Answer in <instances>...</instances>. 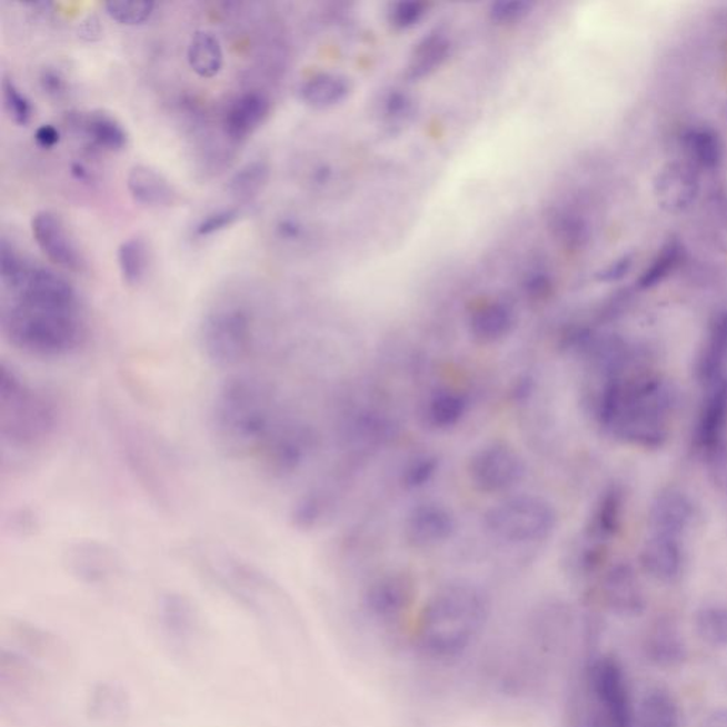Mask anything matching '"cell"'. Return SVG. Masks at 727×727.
<instances>
[{"label":"cell","instance_id":"6da1fadb","mask_svg":"<svg viewBox=\"0 0 727 727\" xmlns=\"http://www.w3.org/2000/svg\"><path fill=\"white\" fill-rule=\"evenodd\" d=\"M211 419L225 452L252 465L266 478L295 475L313 447L310 429L297 421L278 389L258 374H232L220 384Z\"/></svg>","mask_w":727,"mask_h":727},{"label":"cell","instance_id":"7a4b0ae2","mask_svg":"<svg viewBox=\"0 0 727 727\" xmlns=\"http://www.w3.org/2000/svg\"><path fill=\"white\" fill-rule=\"evenodd\" d=\"M0 330L23 355L58 360L83 346V305L68 279L32 265L18 286L3 290Z\"/></svg>","mask_w":727,"mask_h":727},{"label":"cell","instance_id":"3957f363","mask_svg":"<svg viewBox=\"0 0 727 727\" xmlns=\"http://www.w3.org/2000/svg\"><path fill=\"white\" fill-rule=\"evenodd\" d=\"M675 394L658 374L639 364L604 377L596 417L604 431L624 444L658 449L669 437Z\"/></svg>","mask_w":727,"mask_h":727},{"label":"cell","instance_id":"277c9868","mask_svg":"<svg viewBox=\"0 0 727 727\" xmlns=\"http://www.w3.org/2000/svg\"><path fill=\"white\" fill-rule=\"evenodd\" d=\"M490 614L489 598L472 582L447 584L435 591L419 614L414 644L437 663L462 657L482 634Z\"/></svg>","mask_w":727,"mask_h":727},{"label":"cell","instance_id":"5b68a950","mask_svg":"<svg viewBox=\"0 0 727 727\" xmlns=\"http://www.w3.org/2000/svg\"><path fill=\"white\" fill-rule=\"evenodd\" d=\"M59 427V411L43 391L12 367L0 368V439L4 450L32 454L48 447Z\"/></svg>","mask_w":727,"mask_h":727},{"label":"cell","instance_id":"8992f818","mask_svg":"<svg viewBox=\"0 0 727 727\" xmlns=\"http://www.w3.org/2000/svg\"><path fill=\"white\" fill-rule=\"evenodd\" d=\"M201 345L218 367H238L249 361L259 350L252 311L232 301L213 307L202 321Z\"/></svg>","mask_w":727,"mask_h":727},{"label":"cell","instance_id":"52a82bcc","mask_svg":"<svg viewBox=\"0 0 727 727\" xmlns=\"http://www.w3.org/2000/svg\"><path fill=\"white\" fill-rule=\"evenodd\" d=\"M557 514L549 501L531 495L499 501L485 515V527L495 539L509 545H534L549 539Z\"/></svg>","mask_w":727,"mask_h":727},{"label":"cell","instance_id":"ba28073f","mask_svg":"<svg viewBox=\"0 0 727 727\" xmlns=\"http://www.w3.org/2000/svg\"><path fill=\"white\" fill-rule=\"evenodd\" d=\"M584 698L597 708L613 727H631L634 708L626 675L613 657L594 659L586 670Z\"/></svg>","mask_w":727,"mask_h":727},{"label":"cell","instance_id":"9c48e42d","mask_svg":"<svg viewBox=\"0 0 727 727\" xmlns=\"http://www.w3.org/2000/svg\"><path fill=\"white\" fill-rule=\"evenodd\" d=\"M207 570L223 590L237 598L258 616L268 619L270 609L278 601L273 584L268 576L225 552L207 556Z\"/></svg>","mask_w":727,"mask_h":727},{"label":"cell","instance_id":"30bf717a","mask_svg":"<svg viewBox=\"0 0 727 727\" xmlns=\"http://www.w3.org/2000/svg\"><path fill=\"white\" fill-rule=\"evenodd\" d=\"M526 466L506 444H490L476 450L468 465L470 484L486 495L506 494L524 480Z\"/></svg>","mask_w":727,"mask_h":727},{"label":"cell","instance_id":"8fae6325","mask_svg":"<svg viewBox=\"0 0 727 727\" xmlns=\"http://www.w3.org/2000/svg\"><path fill=\"white\" fill-rule=\"evenodd\" d=\"M414 578L404 571H392L376 578L364 594L367 613L382 626H396L412 607Z\"/></svg>","mask_w":727,"mask_h":727},{"label":"cell","instance_id":"7c38bea8","mask_svg":"<svg viewBox=\"0 0 727 727\" xmlns=\"http://www.w3.org/2000/svg\"><path fill=\"white\" fill-rule=\"evenodd\" d=\"M700 173L685 161L660 167L653 181V195L660 211L683 215L694 207L700 195Z\"/></svg>","mask_w":727,"mask_h":727},{"label":"cell","instance_id":"4fadbf2b","mask_svg":"<svg viewBox=\"0 0 727 727\" xmlns=\"http://www.w3.org/2000/svg\"><path fill=\"white\" fill-rule=\"evenodd\" d=\"M30 229L36 245L51 263L74 273L86 269L84 255L58 213L51 211L36 213Z\"/></svg>","mask_w":727,"mask_h":727},{"label":"cell","instance_id":"5bb4252c","mask_svg":"<svg viewBox=\"0 0 727 727\" xmlns=\"http://www.w3.org/2000/svg\"><path fill=\"white\" fill-rule=\"evenodd\" d=\"M705 399L696 428V447L711 464L724 457L727 427V377L706 384Z\"/></svg>","mask_w":727,"mask_h":727},{"label":"cell","instance_id":"9a60e30c","mask_svg":"<svg viewBox=\"0 0 727 727\" xmlns=\"http://www.w3.org/2000/svg\"><path fill=\"white\" fill-rule=\"evenodd\" d=\"M158 624L163 639L178 654H189L201 638V618L181 594H167L158 604Z\"/></svg>","mask_w":727,"mask_h":727},{"label":"cell","instance_id":"2e32d148","mask_svg":"<svg viewBox=\"0 0 727 727\" xmlns=\"http://www.w3.org/2000/svg\"><path fill=\"white\" fill-rule=\"evenodd\" d=\"M271 102L260 90H246L235 96L225 107L220 128L232 146H240L268 120Z\"/></svg>","mask_w":727,"mask_h":727},{"label":"cell","instance_id":"e0dca14e","mask_svg":"<svg viewBox=\"0 0 727 727\" xmlns=\"http://www.w3.org/2000/svg\"><path fill=\"white\" fill-rule=\"evenodd\" d=\"M457 519L448 508L434 501L415 506L407 516L404 535L415 549H432L452 539Z\"/></svg>","mask_w":727,"mask_h":727},{"label":"cell","instance_id":"ac0fdd59","mask_svg":"<svg viewBox=\"0 0 727 727\" xmlns=\"http://www.w3.org/2000/svg\"><path fill=\"white\" fill-rule=\"evenodd\" d=\"M696 509L693 499L679 489H665L654 499L649 509L653 534L683 539L694 525Z\"/></svg>","mask_w":727,"mask_h":727},{"label":"cell","instance_id":"d6986e66","mask_svg":"<svg viewBox=\"0 0 727 727\" xmlns=\"http://www.w3.org/2000/svg\"><path fill=\"white\" fill-rule=\"evenodd\" d=\"M680 150L685 162L699 172L718 170L726 157V146L720 132L705 125L685 128L680 135Z\"/></svg>","mask_w":727,"mask_h":727},{"label":"cell","instance_id":"ffe728a7","mask_svg":"<svg viewBox=\"0 0 727 727\" xmlns=\"http://www.w3.org/2000/svg\"><path fill=\"white\" fill-rule=\"evenodd\" d=\"M127 189L137 203L147 208H171L181 201L170 179L146 163H137L128 172Z\"/></svg>","mask_w":727,"mask_h":727},{"label":"cell","instance_id":"44dd1931","mask_svg":"<svg viewBox=\"0 0 727 727\" xmlns=\"http://www.w3.org/2000/svg\"><path fill=\"white\" fill-rule=\"evenodd\" d=\"M71 125L94 150L120 152L128 146V132L119 119L106 111L71 116Z\"/></svg>","mask_w":727,"mask_h":727},{"label":"cell","instance_id":"7402d4cb","mask_svg":"<svg viewBox=\"0 0 727 727\" xmlns=\"http://www.w3.org/2000/svg\"><path fill=\"white\" fill-rule=\"evenodd\" d=\"M644 570L655 580L673 582L684 570L683 542L675 537L651 534L641 552Z\"/></svg>","mask_w":727,"mask_h":727},{"label":"cell","instance_id":"603a6c76","mask_svg":"<svg viewBox=\"0 0 727 727\" xmlns=\"http://www.w3.org/2000/svg\"><path fill=\"white\" fill-rule=\"evenodd\" d=\"M601 594L607 606L623 616H638L644 611V596L631 567H613L604 577Z\"/></svg>","mask_w":727,"mask_h":727},{"label":"cell","instance_id":"cb8c5ba5","mask_svg":"<svg viewBox=\"0 0 727 727\" xmlns=\"http://www.w3.org/2000/svg\"><path fill=\"white\" fill-rule=\"evenodd\" d=\"M515 311L504 301H489L474 310L469 319L470 335L482 345L504 340L514 330Z\"/></svg>","mask_w":727,"mask_h":727},{"label":"cell","instance_id":"d4e9b609","mask_svg":"<svg viewBox=\"0 0 727 727\" xmlns=\"http://www.w3.org/2000/svg\"><path fill=\"white\" fill-rule=\"evenodd\" d=\"M624 514L623 490L613 486L601 495L587 526V541L606 547V542L617 535Z\"/></svg>","mask_w":727,"mask_h":727},{"label":"cell","instance_id":"484cf974","mask_svg":"<svg viewBox=\"0 0 727 727\" xmlns=\"http://www.w3.org/2000/svg\"><path fill=\"white\" fill-rule=\"evenodd\" d=\"M727 366V311L710 322L708 339L698 364L700 382L706 384L726 377Z\"/></svg>","mask_w":727,"mask_h":727},{"label":"cell","instance_id":"4316f807","mask_svg":"<svg viewBox=\"0 0 727 727\" xmlns=\"http://www.w3.org/2000/svg\"><path fill=\"white\" fill-rule=\"evenodd\" d=\"M351 81L337 73L311 76L300 87L301 100L316 110L331 109L339 106L351 93Z\"/></svg>","mask_w":727,"mask_h":727},{"label":"cell","instance_id":"83f0119b","mask_svg":"<svg viewBox=\"0 0 727 727\" xmlns=\"http://www.w3.org/2000/svg\"><path fill=\"white\" fill-rule=\"evenodd\" d=\"M645 651L651 663L659 667H677L686 658L684 635L668 621H659L648 631Z\"/></svg>","mask_w":727,"mask_h":727},{"label":"cell","instance_id":"f1b7e54d","mask_svg":"<svg viewBox=\"0 0 727 727\" xmlns=\"http://www.w3.org/2000/svg\"><path fill=\"white\" fill-rule=\"evenodd\" d=\"M469 399L455 389H439L425 404V421L438 431L457 427L468 414Z\"/></svg>","mask_w":727,"mask_h":727},{"label":"cell","instance_id":"f546056e","mask_svg":"<svg viewBox=\"0 0 727 727\" xmlns=\"http://www.w3.org/2000/svg\"><path fill=\"white\" fill-rule=\"evenodd\" d=\"M631 727H680V709L674 696L654 689L634 709Z\"/></svg>","mask_w":727,"mask_h":727},{"label":"cell","instance_id":"4dcf8cb0","mask_svg":"<svg viewBox=\"0 0 727 727\" xmlns=\"http://www.w3.org/2000/svg\"><path fill=\"white\" fill-rule=\"evenodd\" d=\"M223 49L218 36L211 30H198L188 44L189 68L202 79H212L223 68Z\"/></svg>","mask_w":727,"mask_h":727},{"label":"cell","instance_id":"1f68e13d","mask_svg":"<svg viewBox=\"0 0 727 727\" xmlns=\"http://www.w3.org/2000/svg\"><path fill=\"white\" fill-rule=\"evenodd\" d=\"M450 43L442 32H432L417 44L411 61H409L407 77L409 80H421L431 76L448 59Z\"/></svg>","mask_w":727,"mask_h":727},{"label":"cell","instance_id":"d6a6232c","mask_svg":"<svg viewBox=\"0 0 727 727\" xmlns=\"http://www.w3.org/2000/svg\"><path fill=\"white\" fill-rule=\"evenodd\" d=\"M547 228L551 237L567 250H580L590 239V228L586 220L567 209L550 208L546 213Z\"/></svg>","mask_w":727,"mask_h":727},{"label":"cell","instance_id":"836d02e7","mask_svg":"<svg viewBox=\"0 0 727 727\" xmlns=\"http://www.w3.org/2000/svg\"><path fill=\"white\" fill-rule=\"evenodd\" d=\"M122 281L128 286H138L146 280L151 263L150 246L140 235L128 238L117 249Z\"/></svg>","mask_w":727,"mask_h":727},{"label":"cell","instance_id":"e575fe53","mask_svg":"<svg viewBox=\"0 0 727 727\" xmlns=\"http://www.w3.org/2000/svg\"><path fill=\"white\" fill-rule=\"evenodd\" d=\"M270 168L268 162L253 160L240 167L228 181V193L239 203L252 202L268 187Z\"/></svg>","mask_w":727,"mask_h":727},{"label":"cell","instance_id":"d590c367","mask_svg":"<svg viewBox=\"0 0 727 727\" xmlns=\"http://www.w3.org/2000/svg\"><path fill=\"white\" fill-rule=\"evenodd\" d=\"M685 250L683 243L677 238L669 239L663 245L658 253L654 256L651 262L643 270L637 280L639 290H649L657 288L663 281L667 280L675 270L683 263Z\"/></svg>","mask_w":727,"mask_h":727},{"label":"cell","instance_id":"8d00e7d4","mask_svg":"<svg viewBox=\"0 0 727 727\" xmlns=\"http://www.w3.org/2000/svg\"><path fill=\"white\" fill-rule=\"evenodd\" d=\"M127 695L120 686L114 684H100L90 695L89 709L93 719L116 721L127 714Z\"/></svg>","mask_w":727,"mask_h":727},{"label":"cell","instance_id":"74e56055","mask_svg":"<svg viewBox=\"0 0 727 727\" xmlns=\"http://www.w3.org/2000/svg\"><path fill=\"white\" fill-rule=\"evenodd\" d=\"M696 629L705 643L727 648V608L709 607L696 617Z\"/></svg>","mask_w":727,"mask_h":727},{"label":"cell","instance_id":"f35d334b","mask_svg":"<svg viewBox=\"0 0 727 727\" xmlns=\"http://www.w3.org/2000/svg\"><path fill=\"white\" fill-rule=\"evenodd\" d=\"M106 12L122 26H140L150 20L156 3L148 0H110L104 3Z\"/></svg>","mask_w":727,"mask_h":727},{"label":"cell","instance_id":"ab89813d","mask_svg":"<svg viewBox=\"0 0 727 727\" xmlns=\"http://www.w3.org/2000/svg\"><path fill=\"white\" fill-rule=\"evenodd\" d=\"M2 100L4 110L14 125L26 127L32 122L34 114L32 101L9 77H3L2 80Z\"/></svg>","mask_w":727,"mask_h":727},{"label":"cell","instance_id":"60d3db41","mask_svg":"<svg viewBox=\"0 0 727 727\" xmlns=\"http://www.w3.org/2000/svg\"><path fill=\"white\" fill-rule=\"evenodd\" d=\"M28 260L18 252L12 243L7 239H2L0 245V281H2L3 290L12 289L18 286L24 278L30 269Z\"/></svg>","mask_w":727,"mask_h":727},{"label":"cell","instance_id":"b9f144b4","mask_svg":"<svg viewBox=\"0 0 727 727\" xmlns=\"http://www.w3.org/2000/svg\"><path fill=\"white\" fill-rule=\"evenodd\" d=\"M439 470V459L434 455H421L407 465L401 476V484L408 490L427 486Z\"/></svg>","mask_w":727,"mask_h":727},{"label":"cell","instance_id":"7bdbcfd3","mask_svg":"<svg viewBox=\"0 0 727 727\" xmlns=\"http://www.w3.org/2000/svg\"><path fill=\"white\" fill-rule=\"evenodd\" d=\"M240 215H242V211H240L239 207L220 208L217 211L209 212L195 227V237L211 238L213 235L223 232V230L233 227L238 222Z\"/></svg>","mask_w":727,"mask_h":727},{"label":"cell","instance_id":"ee69618b","mask_svg":"<svg viewBox=\"0 0 727 727\" xmlns=\"http://www.w3.org/2000/svg\"><path fill=\"white\" fill-rule=\"evenodd\" d=\"M531 8H534V3L526 2V0H501V2L491 3L489 17L499 24L516 23L526 18Z\"/></svg>","mask_w":727,"mask_h":727},{"label":"cell","instance_id":"f6af8a7d","mask_svg":"<svg viewBox=\"0 0 727 727\" xmlns=\"http://www.w3.org/2000/svg\"><path fill=\"white\" fill-rule=\"evenodd\" d=\"M425 10H427V7L422 2H415V0L398 2L394 4L391 12H389V22L399 30L411 29L415 24L421 22Z\"/></svg>","mask_w":727,"mask_h":727},{"label":"cell","instance_id":"bcb514c9","mask_svg":"<svg viewBox=\"0 0 727 727\" xmlns=\"http://www.w3.org/2000/svg\"><path fill=\"white\" fill-rule=\"evenodd\" d=\"M39 86L43 93L53 100L64 99L70 90L68 76L56 68H44L40 71Z\"/></svg>","mask_w":727,"mask_h":727},{"label":"cell","instance_id":"7dc6e473","mask_svg":"<svg viewBox=\"0 0 727 727\" xmlns=\"http://www.w3.org/2000/svg\"><path fill=\"white\" fill-rule=\"evenodd\" d=\"M635 259H637L635 252H627L618 256V258L614 259L613 262H609L607 266H604L602 269L597 271L596 279L601 281V283H617V281L626 279L629 271L634 268Z\"/></svg>","mask_w":727,"mask_h":727},{"label":"cell","instance_id":"c3c4849f","mask_svg":"<svg viewBox=\"0 0 727 727\" xmlns=\"http://www.w3.org/2000/svg\"><path fill=\"white\" fill-rule=\"evenodd\" d=\"M384 104V114L392 122L407 121L414 114V101L411 97L401 93L399 90H394L388 94Z\"/></svg>","mask_w":727,"mask_h":727},{"label":"cell","instance_id":"681fc988","mask_svg":"<svg viewBox=\"0 0 727 727\" xmlns=\"http://www.w3.org/2000/svg\"><path fill=\"white\" fill-rule=\"evenodd\" d=\"M275 237L286 243L299 242L305 237V227L299 219L283 217L276 220Z\"/></svg>","mask_w":727,"mask_h":727},{"label":"cell","instance_id":"f907efd6","mask_svg":"<svg viewBox=\"0 0 727 727\" xmlns=\"http://www.w3.org/2000/svg\"><path fill=\"white\" fill-rule=\"evenodd\" d=\"M525 291L527 297L534 300H545L551 295L552 291V281L549 276L545 273L531 275L529 279L526 280Z\"/></svg>","mask_w":727,"mask_h":727},{"label":"cell","instance_id":"816d5d0a","mask_svg":"<svg viewBox=\"0 0 727 727\" xmlns=\"http://www.w3.org/2000/svg\"><path fill=\"white\" fill-rule=\"evenodd\" d=\"M34 141L42 150H53L61 141V135L58 127L43 125L34 132Z\"/></svg>","mask_w":727,"mask_h":727},{"label":"cell","instance_id":"f5cc1de1","mask_svg":"<svg viewBox=\"0 0 727 727\" xmlns=\"http://www.w3.org/2000/svg\"><path fill=\"white\" fill-rule=\"evenodd\" d=\"M101 33L100 20L94 17L87 18L80 26V36L87 42H94V40L100 39Z\"/></svg>","mask_w":727,"mask_h":727},{"label":"cell","instance_id":"db71d44e","mask_svg":"<svg viewBox=\"0 0 727 727\" xmlns=\"http://www.w3.org/2000/svg\"><path fill=\"white\" fill-rule=\"evenodd\" d=\"M699 727H727V708L711 710Z\"/></svg>","mask_w":727,"mask_h":727},{"label":"cell","instance_id":"11a10c76","mask_svg":"<svg viewBox=\"0 0 727 727\" xmlns=\"http://www.w3.org/2000/svg\"><path fill=\"white\" fill-rule=\"evenodd\" d=\"M71 176L83 182H89L93 179V173L87 170L83 163L80 162H74L73 166H71Z\"/></svg>","mask_w":727,"mask_h":727}]
</instances>
